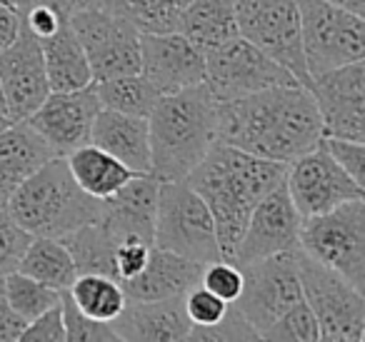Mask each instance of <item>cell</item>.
I'll list each match as a JSON object with an SVG mask.
<instances>
[{"mask_svg": "<svg viewBox=\"0 0 365 342\" xmlns=\"http://www.w3.org/2000/svg\"><path fill=\"white\" fill-rule=\"evenodd\" d=\"M21 340L31 342H66V325H63V312L61 302L51 310H46L43 315H38L36 320H31L21 332Z\"/></svg>", "mask_w": 365, "mask_h": 342, "instance_id": "40", "label": "cell"}, {"mask_svg": "<svg viewBox=\"0 0 365 342\" xmlns=\"http://www.w3.org/2000/svg\"><path fill=\"white\" fill-rule=\"evenodd\" d=\"M285 180V165L215 142L185 182L203 197L215 222L220 255L230 260L253 207Z\"/></svg>", "mask_w": 365, "mask_h": 342, "instance_id": "2", "label": "cell"}, {"mask_svg": "<svg viewBox=\"0 0 365 342\" xmlns=\"http://www.w3.org/2000/svg\"><path fill=\"white\" fill-rule=\"evenodd\" d=\"M18 270L58 292H66L71 282L78 277L76 262H73V255L66 242L61 237L46 235L33 237Z\"/></svg>", "mask_w": 365, "mask_h": 342, "instance_id": "27", "label": "cell"}, {"mask_svg": "<svg viewBox=\"0 0 365 342\" xmlns=\"http://www.w3.org/2000/svg\"><path fill=\"white\" fill-rule=\"evenodd\" d=\"M21 23H23L21 11L13 8L11 3H6V0H0V53L6 51V48L18 38Z\"/></svg>", "mask_w": 365, "mask_h": 342, "instance_id": "41", "label": "cell"}, {"mask_svg": "<svg viewBox=\"0 0 365 342\" xmlns=\"http://www.w3.org/2000/svg\"><path fill=\"white\" fill-rule=\"evenodd\" d=\"M325 145V150L333 155V160L348 172L353 180H358L363 185L365 175V142L360 140H345V138H330L323 135L320 140Z\"/></svg>", "mask_w": 365, "mask_h": 342, "instance_id": "38", "label": "cell"}, {"mask_svg": "<svg viewBox=\"0 0 365 342\" xmlns=\"http://www.w3.org/2000/svg\"><path fill=\"white\" fill-rule=\"evenodd\" d=\"M71 28L86 51L93 83L140 73V31L103 6L78 11Z\"/></svg>", "mask_w": 365, "mask_h": 342, "instance_id": "10", "label": "cell"}, {"mask_svg": "<svg viewBox=\"0 0 365 342\" xmlns=\"http://www.w3.org/2000/svg\"><path fill=\"white\" fill-rule=\"evenodd\" d=\"M260 340L273 342H318L320 327L313 310L305 305V300L295 302L290 310H285L273 325H268L260 332Z\"/></svg>", "mask_w": 365, "mask_h": 342, "instance_id": "32", "label": "cell"}, {"mask_svg": "<svg viewBox=\"0 0 365 342\" xmlns=\"http://www.w3.org/2000/svg\"><path fill=\"white\" fill-rule=\"evenodd\" d=\"M91 142L120 160L128 170L135 175L150 172V130H148V118L125 115V113L106 110L93 120Z\"/></svg>", "mask_w": 365, "mask_h": 342, "instance_id": "21", "label": "cell"}, {"mask_svg": "<svg viewBox=\"0 0 365 342\" xmlns=\"http://www.w3.org/2000/svg\"><path fill=\"white\" fill-rule=\"evenodd\" d=\"M38 43H41L51 93L78 90V88L91 86L93 73L91 66H88L86 51H83L81 41H78V36L71 28V18L53 36L43 38Z\"/></svg>", "mask_w": 365, "mask_h": 342, "instance_id": "24", "label": "cell"}, {"mask_svg": "<svg viewBox=\"0 0 365 342\" xmlns=\"http://www.w3.org/2000/svg\"><path fill=\"white\" fill-rule=\"evenodd\" d=\"M8 123H11V118H0V130H3V128H6Z\"/></svg>", "mask_w": 365, "mask_h": 342, "instance_id": "47", "label": "cell"}, {"mask_svg": "<svg viewBox=\"0 0 365 342\" xmlns=\"http://www.w3.org/2000/svg\"><path fill=\"white\" fill-rule=\"evenodd\" d=\"M298 250L355 285L365 287V197L348 200L300 222Z\"/></svg>", "mask_w": 365, "mask_h": 342, "instance_id": "6", "label": "cell"}, {"mask_svg": "<svg viewBox=\"0 0 365 342\" xmlns=\"http://www.w3.org/2000/svg\"><path fill=\"white\" fill-rule=\"evenodd\" d=\"M0 118H8V103H6V93H3V83H0Z\"/></svg>", "mask_w": 365, "mask_h": 342, "instance_id": "46", "label": "cell"}, {"mask_svg": "<svg viewBox=\"0 0 365 342\" xmlns=\"http://www.w3.org/2000/svg\"><path fill=\"white\" fill-rule=\"evenodd\" d=\"M93 86H96L98 100L106 110L125 113V115L148 118L160 98V90L143 73L108 78V81H98Z\"/></svg>", "mask_w": 365, "mask_h": 342, "instance_id": "29", "label": "cell"}, {"mask_svg": "<svg viewBox=\"0 0 365 342\" xmlns=\"http://www.w3.org/2000/svg\"><path fill=\"white\" fill-rule=\"evenodd\" d=\"M203 265L168 252L163 247H150L148 262L135 277L120 282L125 300H163V297H182L200 282Z\"/></svg>", "mask_w": 365, "mask_h": 342, "instance_id": "22", "label": "cell"}, {"mask_svg": "<svg viewBox=\"0 0 365 342\" xmlns=\"http://www.w3.org/2000/svg\"><path fill=\"white\" fill-rule=\"evenodd\" d=\"M150 175L185 180L218 142V98L205 83L165 93L148 115Z\"/></svg>", "mask_w": 365, "mask_h": 342, "instance_id": "3", "label": "cell"}, {"mask_svg": "<svg viewBox=\"0 0 365 342\" xmlns=\"http://www.w3.org/2000/svg\"><path fill=\"white\" fill-rule=\"evenodd\" d=\"M233 8L238 36L308 88L310 76L303 56L298 0H233Z\"/></svg>", "mask_w": 365, "mask_h": 342, "instance_id": "9", "label": "cell"}, {"mask_svg": "<svg viewBox=\"0 0 365 342\" xmlns=\"http://www.w3.org/2000/svg\"><path fill=\"white\" fill-rule=\"evenodd\" d=\"M56 150L28 120H11L0 130V197L8 200L23 180L41 170Z\"/></svg>", "mask_w": 365, "mask_h": 342, "instance_id": "23", "label": "cell"}, {"mask_svg": "<svg viewBox=\"0 0 365 342\" xmlns=\"http://www.w3.org/2000/svg\"><path fill=\"white\" fill-rule=\"evenodd\" d=\"M300 222L303 217L295 210L283 180L253 207L230 260L235 265H245L278 252L298 250Z\"/></svg>", "mask_w": 365, "mask_h": 342, "instance_id": "15", "label": "cell"}, {"mask_svg": "<svg viewBox=\"0 0 365 342\" xmlns=\"http://www.w3.org/2000/svg\"><path fill=\"white\" fill-rule=\"evenodd\" d=\"M323 140V123L305 86H275L218 100V142L288 165Z\"/></svg>", "mask_w": 365, "mask_h": 342, "instance_id": "1", "label": "cell"}, {"mask_svg": "<svg viewBox=\"0 0 365 342\" xmlns=\"http://www.w3.org/2000/svg\"><path fill=\"white\" fill-rule=\"evenodd\" d=\"M240 270H243V290L233 305L258 330V335L295 302L303 300L295 250L245 262Z\"/></svg>", "mask_w": 365, "mask_h": 342, "instance_id": "12", "label": "cell"}, {"mask_svg": "<svg viewBox=\"0 0 365 342\" xmlns=\"http://www.w3.org/2000/svg\"><path fill=\"white\" fill-rule=\"evenodd\" d=\"M110 325L118 340L130 342H178L188 340L190 335V320L182 307V297L128 300Z\"/></svg>", "mask_w": 365, "mask_h": 342, "instance_id": "20", "label": "cell"}, {"mask_svg": "<svg viewBox=\"0 0 365 342\" xmlns=\"http://www.w3.org/2000/svg\"><path fill=\"white\" fill-rule=\"evenodd\" d=\"M6 3H11L13 8H18V11H21V16H23V11H26L28 6H33L36 0H6Z\"/></svg>", "mask_w": 365, "mask_h": 342, "instance_id": "45", "label": "cell"}, {"mask_svg": "<svg viewBox=\"0 0 365 342\" xmlns=\"http://www.w3.org/2000/svg\"><path fill=\"white\" fill-rule=\"evenodd\" d=\"M66 292L83 315L101 322H113L128 302L120 280L101 272H81Z\"/></svg>", "mask_w": 365, "mask_h": 342, "instance_id": "28", "label": "cell"}, {"mask_svg": "<svg viewBox=\"0 0 365 342\" xmlns=\"http://www.w3.org/2000/svg\"><path fill=\"white\" fill-rule=\"evenodd\" d=\"M31 240L33 235L11 215V210L0 207V277L11 275L21 267Z\"/></svg>", "mask_w": 365, "mask_h": 342, "instance_id": "34", "label": "cell"}, {"mask_svg": "<svg viewBox=\"0 0 365 342\" xmlns=\"http://www.w3.org/2000/svg\"><path fill=\"white\" fill-rule=\"evenodd\" d=\"M285 187L303 220L365 197V187L333 160L323 142L285 165Z\"/></svg>", "mask_w": 365, "mask_h": 342, "instance_id": "13", "label": "cell"}, {"mask_svg": "<svg viewBox=\"0 0 365 342\" xmlns=\"http://www.w3.org/2000/svg\"><path fill=\"white\" fill-rule=\"evenodd\" d=\"M140 73L165 95L205 83V56L180 31L140 33Z\"/></svg>", "mask_w": 365, "mask_h": 342, "instance_id": "17", "label": "cell"}, {"mask_svg": "<svg viewBox=\"0 0 365 342\" xmlns=\"http://www.w3.org/2000/svg\"><path fill=\"white\" fill-rule=\"evenodd\" d=\"M150 247H153L150 242H140V240L120 242L115 247V255H113V275H115V280L125 282L130 277H135L145 267Z\"/></svg>", "mask_w": 365, "mask_h": 342, "instance_id": "39", "label": "cell"}, {"mask_svg": "<svg viewBox=\"0 0 365 342\" xmlns=\"http://www.w3.org/2000/svg\"><path fill=\"white\" fill-rule=\"evenodd\" d=\"M182 307H185V315L190 320V327H205L218 322L220 317L228 312L230 302L220 300L218 295H213L210 290H205L203 285H193L185 295H182Z\"/></svg>", "mask_w": 365, "mask_h": 342, "instance_id": "37", "label": "cell"}, {"mask_svg": "<svg viewBox=\"0 0 365 342\" xmlns=\"http://www.w3.org/2000/svg\"><path fill=\"white\" fill-rule=\"evenodd\" d=\"M101 108L96 86L91 83L78 90L51 93L26 120L46 138L56 155L66 157L81 145L91 142L93 120Z\"/></svg>", "mask_w": 365, "mask_h": 342, "instance_id": "16", "label": "cell"}, {"mask_svg": "<svg viewBox=\"0 0 365 342\" xmlns=\"http://www.w3.org/2000/svg\"><path fill=\"white\" fill-rule=\"evenodd\" d=\"M46 3L56 6L58 11H61L63 16H68V18H71L73 13H78V11H88V8L101 6V0H46Z\"/></svg>", "mask_w": 365, "mask_h": 342, "instance_id": "43", "label": "cell"}, {"mask_svg": "<svg viewBox=\"0 0 365 342\" xmlns=\"http://www.w3.org/2000/svg\"><path fill=\"white\" fill-rule=\"evenodd\" d=\"M153 245L198 265L220 260L215 222L203 197L185 180L160 182L158 187Z\"/></svg>", "mask_w": 365, "mask_h": 342, "instance_id": "5", "label": "cell"}, {"mask_svg": "<svg viewBox=\"0 0 365 342\" xmlns=\"http://www.w3.org/2000/svg\"><path fill=\"white\" fill-rule=\"evenodd\" d=\"M190 342H223V340H260L258 330L250 325L248 320L243 317V312L238 310L235 305L228 307L223 317L213 325L205 327H190Z\"/></svg>", "mask_w": 365, "mask_h": 342, "instance_id": "35", "label": "cell"}, {"mask_svg": "<svg viewBox=\"0 0 365 342\" xmlns=\"http://www.w3.org/2000/svg\"><path fill=\"white\" fill-rule=\"evenodd\" d=\"M26 327V320L16 315L3 295V282H0V340H21V332Z\"/></svg>", "mask_w": 365, "mask_h": 342, "instance_id": "42", "label": "cell"}, {"mask_svg": "<svg viewBox=\"0 0 365 342\" xmlns=\"http://www.w3.org/2000/svg\"><path fill=\"white\" fill-rule=\"evenodd\" d=\"M298 11L310 78L365 58V16L328 0H298Z\"/></svg>", "mask_w": 365, "mask_h": 342, "instance_id": "8", "label": "cell"}, {"mask_svg": "<svg viewBox=\"0 0 365 342\" xmlns=\"http://www.w3.org/2000/svg\"><path fill=\"white\" fill-rule=\"evenodd\" d=\"M203 56L205 86L218 100H233L275 86H300L283 66L240 36Z\"/></svg>", "mask_w": 365, "mask_h": 342, "instance_id": "11", "label": "cell"}, {"mask_svg": "<svg viewBox=\"0 0 365 342\" xmlns=\"http://www.w3.org/2000/svg\"><path fill=\"white\" fill-rule=\"evenodd\" d=\"M0 83L11 120H26L51 95L41 43L23 28V23L16 41L0 53Z\"/></svg>", "mask_w": 365, "mask_h": 342, "instance_id": "18", "label": "cell"}, {"mask_svg": "<svg viewBox=\"0 0 365 342\" xmlns=\"http://www.w3.org/2000/svg\"><path fill=\"white\" fill-rule=\"evenodd\" d=\"M300 290L305 305L313 310L320 340L363 342L365 340V295L338 272L328 270L313 257L295 250Z\"/></svg>", "mask_w": 365, "mask_h": 342, "instance_id": "7", "label": "cell"}, {"mask_svg": "<svg viewBox=\"0 0 365 342\" xmlns=\"http://www.w3.org/2000/svg\"><path fill=\"white\" fill-rule=\"evenodd\" d=\"M66 160L76 182L96 200H108L135 175L120 160L108 155L93 142H86L78 150H73L71 155H66Z\"/></svg>", "mask_w": 365, "mask_h": 342, "instance_id": "26", "label": "cell"}, {"mask_svg": "<svg viewBox=\"0 0 365 342\" xmlns=\"http://www.w3.org/2000/svg\"><path fill=\"white\" fill-rule=\"evenodd\" d=\"M6 207L33 237H66L98 220L103 200L88 195L76 182L66 157L56 155L13 190Z\"/></svg>", "mask_w": 365, "mask_h": 342, "instance_id": "4", "label": "cell"}, {"mask_svg": "<svg viewBox=\"0 0 365 342\" xmlns=\"http://www.w3.org/2000/svg\"><path fill=\"white\" fill-rule=\"evenodd\" d=\"M0 282H3V295H6L11 310L16 312L21 320H26V325L31 320H36L38 315H43L46 310L56 307L63 295V292L43 285V282L23 275L21 270L0 277Z\"/></svg>", "mask_w": 365, "mask_h": 342, "instance_id": "31", "label": "cell"}, {"mask_svg": "<svg viewBox=\"0 0 365 342\" xmlns=\"http://www.w3.org/2000/svg\"><path fill=\"white\" fill-rule=\"evenodd\" d=\"M190 0H101L106 11L125 18L140 33H173Z\"/></svg>", "mask_w": 365, "mask_h": 342, "instance_id": "30", "label": "cell"}, {"mask_svg": "<svg viewBox=\"0 0 365 342\" xmlns=\"http://www.w3.org/2000/svg\"><path fill=\"white\" fill-rule=\"evenodd\" d=\"M0 207H6V200H3V197H0Z\"/></svg>", "mask_w": 365, "mask_h": 342, "instance_id": "48", "label": "cell"}, {"mask_svg": "<svg viewBox=\"0 0 365 342\" xmlns=\"http://www.w3.org/2000/svg\"><path fill=\"white\" fill-rule=\"evenodd\" d=\"M178 31L200 53H208L238 38L233 0H190L182 11Z\"/></svg>", "mask_w": 365, "mask_h": 342, "instance_id": "25", "label": "cell"}, {"mask_svg": "<svg viewBox=\"0 0 365 342\" xmlns=\"http://www.w3.org/2000/svg\"><path fill=\"white\" fill-rule=\"evenodd\" d=\"M308 90L318 108L323 135L365 142V66L363 61L313 76Z\"/></svg>", "mask_w": 365, "mask_h": 342, "instance_id": "14", "label": "cell"}, {"mask_svg": "<svg viewBox=\"0 0 365 342\" xmlns=\"http://www.w3.org/2000/svg\"><path fill=\"white\" fill-rule=\"evenodd\" d=\"M61 312H63V325H66V340L71 342H118V335L113 330L110 322L93 320V317L83 315L68 292L61 295Z\"/></svg>", "mask_w": 365, "mask_h": 342, "instance_id": "33", "label": "cell"}, {"mask_svg": "<svg viewBox=\"0 0 365 342\" xmlns=\"http://www.w3.org/2000/svg\"><path fill=\"white\" fill-rule=\"evenodd\" d=\"M333 6L345 8L350 13H358V16H365V0H328Z\"/></svg>", "mask_w": 365, "mask_h": 342, "instance_id": "44", "label": "cell"}, {"mask_svg": "<svg viewBox=\"0 0 365 342\" xmlns=\"http://www.w3.org/2000/svg\"><path fill=\"white\" fill-rule=\"evenodd\" d=\"M200 285L213 292V295H218L220 300L233 305L240 297V290H243V270H240V265H235L233 260L220 257V260H213V262H208V265H203Z\"/></svg>", "mask_w": 365, "mask_h": 342, "instance_id": "36", "label": "cell"}, {"mask_svg": "<svg viewBox=\"0 0 365 342\" xmlns=\"http://www.w3.org/2000/svg\"><path fill=\"white\" fill-rule=\"evenodd\" d=\"M158 187H160V180L155 175H150V172L133 175L115 195L103 200L98 220L110 232L115 245L128 240H140L153 245Z\"/></svg>", "mask_w": 365, "mask_h": 342, "instance_id": "19", "label": "cell"}]
</instances>
